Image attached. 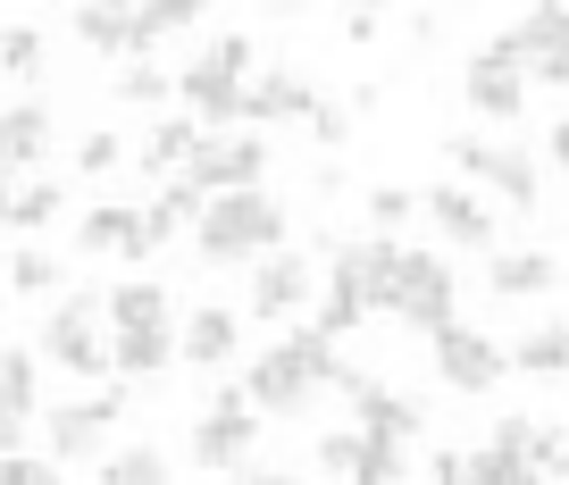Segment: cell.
<instances>
[{
    "instance_id": "11",
    "label": "cell",
    "mask_w": 569,
    "mask_h": 485,
    "mask_svg": "<svg viewBox=\"0 0 569 485\" xmlns=\"http://www.w3.org/2000/svg\"><path fill=\"white\" fill-rule=\"evenodd\" d=\"M461 101L478 109L486 127H519V118H528V68H519V59L478 51V59L461 68Z\"/></svg>"
},
{
    "instance_id": "36",
    "label": "cell",
    "mask_w": 569,
    "mask_h": 485,
    "mask_svg": "<svg viewBox=\"0 0 569 485\" xmlns=\"http://www.w3.org/2000/svg\"><path fill=\"white\" fill-rule=\"evenodd\" d=\"M118 160H126V134L118 127H92L84 143H76V176H118Z\"/></svg>"
},
{
    "instance_id": "25",
    "label": "cell",
    "mask_w": 569,
    "mask_h": 485,
    "mask_svg": "<svg viewBox=\"0 0 569 485\" xmlns=\"http://www.w3.org/2000/svg\"><path fill=\"white\" fill-rule=\"evenodd\" d=\"M134 26H142V51H160V42L210 26V0H134Z\"/></svg>"
},
{
    "instance_id": "48",
    "label": "cell",
    "mask_w": 569,
    "mask_h": 485,
    "mask_svg": "<svg viewBox=\"0 0 569 485\" xmlns=\"http://www.w3.org/2000/svg\"><path fill=\"white\" fill-rule=\"evenodd\" d=\"M109 9H134V0H109Z\"/></svg>"
},
{
    "instance_id": "45",
    "label": "cell",
    "mask_w": 569,
    "mask_h": 485,
    "mask_svg": "<svg viewBox=\"0 0 569 485\" xmlns=\"http://www.w3.org/2000/svg\"><path fill=\"white\" fill-rule=\"evenodd\" d=\"M545 160H552V168H569V118H561V127L545 134Z\"/></svg>"
},
{
    "instance_id": "42",
    "label": "cell",
    "mask_w": 569,
    "mask_h": 485,
    "mask_svg": "<svg viewBox=\"0 0 569 485\" xmlns=\"http://www.w3.org/2000/svg\"><path fill=\"white\" fill-rule=\"evenodd\" d=\"M26 444V411H9V402H0V452H18Z\"/></svg>"
},
{
    "instance_id": "31",
    "label": "cell",
    "mask_w": 569,
    "mask_h": 485,
    "mask_svg": "<svg viewBox=\"0 0 569 485\" xmlns=\"http://www.w3.org/2000/svg\"><path fill=\"white\" fill-rule=\"evenodd\" d=\"M168 92H177L168 68H151V59H118V101L126 109H151V101H168Z\"/></svg>"
},
{
    "instance_id": "18",
    "label": "cell",
    "mask_w": 569,
    "mask_h": 485,
    "mask_svg": "<svg viewBox=\"0 0 569 485\" xmlns=\"http://www.w3.org/2000/svg\"><path fill=\"white\" fill-rule=\"evenodd\" d=\"M319 109V84L293 68H260L243 84V127H284V118H310Z\"/></svg>"
},
{
    "instance_id": "37",
    "label": "cell",
    "mask_w": 569,
    "mask_h": 485,
    "mask_svg": "<svg viewBox=\"0 0 569 485\" xmlns=\"http://www.w3.org/2000/svg\"><path fill=\"white\" fill-rule=\"evenodd\" d=\"M302 127H310V143H319V151H343V143H352V101H319Z\"/></svg>"
},
{
    "instance_id": "35",
    "label": "cell",
    "mask_w": 569,
    "mask_h": 485,
    "mask_svg": "<svg viewBox=\"0 0 569 485\" xmlns=\"http://www.w3.org/2000/svg\"><path fill=\"white\" fill-rule=\"evenodd\" d=\"M410 218H427V201H419V193H402V184H369V226L402 234Z\"/></svg>"
},
{
    "instance_id": "10",
    "label": "cell",
    "mask_w": 569,
    "mask_h": 485,
    "mask_svg": "<svg viewBox=\"0 0 569 485\" xmlns=\"http://www.w3.org/2000/svg\"><path fill=\"white\" fill-rule=\"evenodd\" d=\"M445 160L461 168V176L495 184V193L511 201V210H536V193H545V184H536V160H528L519 143H486V134H452V143H445Z\"/></svg>"
},
{
    "instance_id": "15",
    "label": "cell",
    "mask_w": 569,
    "mask_h": 485,
    "mask_svg": "<svg viewBox=\"0 0 569 485\" xmlns=\"http://www.w3.org/2000/svg\"><path fill=\"white\" fill-rule=\"evenodd\" d=\"M243 84H251V75H234V68H218V59H210V51H201V59H193V68H184V75H177V101H184V109H193L201 127H243Z\"/></svg>"
},
{
    "instance_id": "34",
    "label": "cell",
    "mask_w": 569,
    "mask_h": 485,
    "mask_svg": "<svg viewBox=\"0 0 569 485\" xmlns=\"http://www.w3.org/2000/svg\"><path fill=\"white\" fill-rule=\"evenodd\" d=\"M9 293H26V302H34V293H59V252L26 243V252L9 260Z\"/></svg>"
},
{
    "instance_id": "46",
    "label": "cell",
    "mask_w": 569,
    "mask_h": 485,
    "mask_svg": "<svg viewBox=\"0 0 569 485\" xmlns=\"http://www.w3.org/2000/svg\"><path fill=\"white\" fill-rule=\"evenodd\" d=\"M9 201H18V184H9V168H0V226H9Z\"/></svg>"
},
{
    "instance_id": "6",
    "label": "cell",
    "mask_w": 569,
    "mask_h": 485,
    "mask_svg": "<svg viewBox=\"0 0 569 485\" xmlns=\"http://www.w3.org/2000/svg\"><path fill=\"white\" fill-rule=\"evenodd\" d=\"M319 385H327V377H319V368H310L302 352H293V335H284V343H268L260 360H243V394L260 402L268 418H310V402H319Z\"/></svg>"
},
{
    "instance_id": "4",
    "label": "cell",
    "mask_w": 569,
    "mask_h": 485,
    "mask_svg": "<svg viewBox=\"0 0 569 485\" xmlns=\"http://www.w3.org/2000/svg\"><path fill=\"white\" fill-rule=\"evenodd\" d=\"M118 418H126V377H101V394L59 402V411L42 418V444H51V461H59V468H84Z\"/></svg>"
},
{
    "instance_id": "41",
    "label": "cell",
    "mask_w": 569,
    "mask_h": 485,
    "mask_svg": "<svg viewBox=\"0 0 569 485\" xmlns=\"http://www.w3.org/2000/svg\"><path fill=\"white\" fill-rule=\"evenodd\" d=\"M427 477H436V485H461V477H469V452H452V444L427 452Z\"/></svg>"
},
{
    "instance_id": "44",
    "label": "cell",
    "mask_w": 569,
    "mask_h": 485,
    "mask_svg": "<svg viewBox=\"0 0 569 485\" xmlns=\"http://www.w3.org/2000/svg\"><path fill=\"white\" fill-rule=\"evenodd\" d=\"M343 42H377V9H352V18H343Z\"/></svg>"
},
{
    "instance_id": "8",
    "label": "cell",
    "mask_w": 569,
    "mask_h": 485,
    "mask_svg": "<svg viewBox=\"0 0 569 485\" xmlns=\"http://www.w3.org/2000/svg\"><path fill=\"white\" fill-rule=\"evenodd\" d=\"M436 385H445V394H495L502 377H511V352H502L495 335H478V326H436Z\"/></svg>"
},
{
    "instance_id": "16",
    "label": "cell",
    "mask_w": 569,
    "mask_h": 485,
    "mask_svg": "<svg viewBox=\"0 0 569 485\" xmlns=\"http://www.w3.org/2000/svg\"><path fill=\"white\" fill-rule=\"evenodd\" d=\"M76 252H118L126 269H142V260L160 252V234H151V218H142V210L101 201V210H84V226H76Z\"/></svg>"
},
{
    "instance_id": "20",
    "label": "cell",
    "mask_w": 569,
    "mask_h": 485,
    "mask_svg": "<svg viewBox=\"0 0 569 485\" xmlns=\"http://www.w3.org/2000/svg\"><path fill=\"white\" fill-rule=\"evenodd\" d=\"M210 134H218V127H201L193 109L177 101V109H168V118H160V127L142 134V168H151V176H177V168H193V151L210 143Z\"/></svg>"
},
{
    "instance_id": "5",
    "label": "cell",
    "mask_w": 569,
    "mask_h": 485,
    "mask_svg": "<svg viewBox=\"0 0 569 485\" xmlns=\"http://www.w3.org/2000/svg\"><path fill=\"white\" fill-rule=\"evenodd\" d=\"M393 319L436 335V326L461 319V276H452L445 252H402V276H393Z\"/></svg>"
},
{
    "instance_id": "14",
    "label": "cell",
    "mask_w": 569,
    "mask_h": 485,
    "mask_svg": "<svg viewBox=\"0 0 569 485\" xmlns=\"http://www.w3.org/2000/svg\"><path fill=\"white\" fill-rule=\"evenodd\" d=\"M419 201H427V226L445 234V243H461V252H495V210H486L461 176H436Z\"/></svg>"
},
{
    "instance_id": "19",
    "label": "cell",
    "mask_w": 569,
    "mask_h": 485,
    "mask_svg": "<svg viewBox=\"0 0 569 485\" xmlns=\"http://www.w3.org/2000/svg\"><path fill=\"white\" fill-rule=\"evenodd\" d=\"M552 285H561V260L536 252V243H511V252L486 260V293H495V302H545Z\"/></svg>"
},
{
    "instance_id": "33",
    "label": "cell",
    "mask_w": 569,
    "mask_h": 485,
    "mask_svg": "<svg viewBox=\"0 0 569 485\" xmlns=\"http://www.w3.org/2000/svg\"><path fill=\"white\" fill-rule=\"evenodd\" d=\"M393 477H402V435L360 427V485H393Z\"/></svg>"
},
{
    "instance_id": "29",
    "label": "cell",
    "mask_w": 569,
    "mask_h": 485,
    "mask_svg": "<svg viewBox=\"0 0 569 485\" xmlns=\"http://www.w3.org/2000/svg\"><path fill=\"white\" fill-rule=\"evenodd\" d=\"M168 477H177V461L160 444H126V452L101 461V485H168Z\"/></svg>"
},
{
    "instance_id": "24",
    "label": "cell",
    "mask_w": 569,
    "mask_h": 485,
    "mask_svg": "<svg viewBox=\"0 0 569 485\" xmlns=\"http://www.w3.org/2000/svg\"><path fill=\"white\" fill-rule=\"evenodd\" d=\"M352 418H360V427H386V435H402V444H410V435H427V402L393 394V385H377V377L352 394Z\"/></svg>"
},
{
    "instance_id": "47",
    "label": "cell",
    "mask_w": 569,
    "mask_h": 485,
    "mask_svg": "<svg viewBox=\"0 0 569 485\" xmlns=\"http://www.w3.org/2000/svg\"><path fill=\"white\" fill-rule=\"evenodd\" d=\"M352 9H386V0H352Z\"/></svg>"
},
{
    "instance_id": "43",
    "label": "cell",
    "mask_w": 569,
    "mask_h": 485,
    "mask_svg": "<svg viewBox=\"0 0 569 485\" xmlns=\"http://www.w3.org/2000/svg\"><path fill=\"white\" fill-rule=\"evenodd\" d=\"M536 84H569V42H561L552 59H536Z\"/></svg>"
},
{
    "instance_id": "23",
    "label": "cell",
    "mask_w": 569,
    "mask_h": 485,
    "mask_svg": "<svg viewBox=\"0 0 569 485\" xmlns=\"http://www.w3.org/2000/svg\"><path fill=\"white\" fill-rule=\"evenodd\" d=\"M177 319H184L177 293L151 285V276H118L109 285V326H177Z\"/></svg>"
},
{
    "instance_id": "1",
    "label": "cell",
    "mask_w": 569,
    "mask_h": 485,
    "mask_svg": "<svg viewBox=\"0 0 569 485\" xmlns=\"http://www.w3.org/2000/svg\"><path fill=\"white\" fill-rule=\"evenodd\" d=\"M284 234H293L284 201L268 184H243V193H210V210L193 226V252H201V269H251L260 252H277Z\"/></svg>"
},
{
    "instance_id": "27",
    "label": "cell",
    "mask_w": 569,
    "mask_h": 485,
    "mask_svg": "<svg viewBox=\"0 0 569 485\" xmlns=\"http://www.w3.org/2000/svg\"><path fill=\"white\" fill-rule=\"evenodd\" d=\"M42 68H51V34L42 26H0V75L9 84H42Z\"/></svg>"
},
{
    "instance_id": "40",
    "label": "cell",
    "mask_w": 569,
    "mask_h": 485,
    "mask_svg": "<svg viewBox=\"0 0 569 485\" xmlns=\"http://www.w3.org/2000/svg\"><path fill=\"white\" fill-rule=\"evenodd\" d=\"M528 452H536V477H569V435L561 427H536Z\"/></svg>"
},
{
    "instance_id": "12",
    "label": "cell",
    "mask_w": 569,
    "mask_h": 485,
    "mask_svg": "<svg viewBox=\"0 0 569 485\" xmlns=\"http://www.w3.org/2000/svg\"><path fill=\"white\" fill-rule=\"evenodd\" d=\"M243 319H251V310H227V302H193V310L177 319L184 368H234V360H243Z\"/></svg>"
},
{
    "instance_id": "38",
    "label": "cell",
    "mask_w": 569,
    "mask_h": 485,
    "mask_svg": "<svg viewBox=\"0 0 569 485\" xmlns=\"http://www.w3.org/2000/svg\"><path fill=\"white\" fill-rule=\"evenodd\" d=\"M210 59L234 75H260V34H243V26H227V34H210Z\"/></svg>"
},
{
    "instance_id": "3",
    "label": "cell",
    "mask_w": 569,
    "mask_h": 485,
    "mask_svg": "<svg viewBox=\"0 0 569 485\" xmlns=\"http://www.w3.org/2000/svg\"><path fill=\"white\" fill-rule=\"evenodd\" d=\"M260 402L243 394V377L218 385V402L193 418V468H210V477H243L251 461H260Z\"/></svg>"
},
{
    "instance_id": "26",
    "label": "cell",
    "mask_w": 569,
    "mask_h": 485,
    "mask_svg": "<svg viewBox=\"0 0 569 485\" xmlns=\"http://www.w3.org/2000/svg\"><path fill=\"white\" fill-rule=\"evenodd\" d=\"M59 210H68V184H59L51 168H34V176L18 184V201H9V226H18V234H42V226H59Z\"/></svg>"
},
{
    "instance_id": "9",
    "label": "cell",
    "mask_w": 569,
    "mask_h": 485,
    "mask_svg": "<svg viewBox=\"0 0 569 485\" xmlns=\"http://www.w3.org/2000/svg\"><path fill=\"white\" fill-rule=\"evenodd\" d=\"M268 168H277L268 134L243 127V134H210V143L193 151V168H177V176H193L201 193H243V184H268Z\"/></svg>"
},
{
    "instance_id": "13",
    "label": "cell",
    "mask_w": 569,
    "mask_h": 485,
    "mask_svg": "<svg viewBox=\"0 0 569 485\" xmlns=\"http://www.w3.org/2000/svg\"><path fill=\"white\" fill-rule=\"evenodd\" d=\"M51 143H59V118H51V101H34V84H26L18 101H0V168H9V176L42 168Z\"/></svg>"
},
{
    "instance_id": "21",
    "label": "cell",
    "mask_w": 569,
    "mask_h": 485,
    "mask_svg": "<svg viewBox=\"0 0 569 485\" xmlns=\"http://www.w3.org/2000/svg\"><path fill=\"white\" fill-rule=\"evenodd\" d=\"M76 42H84L92 59H151L134 9H109V0H84V9H76Z\"/></svg>"
},
{
    "instance_id": "39",
    "label": "cell",
    "mask_w": 569,
    "mask_h": 485,
    "mask_svg": "<svg viewBox=\"0 0 569 485\" xmlns=\"http://www.w3.org/2000/svg\"><path fill=\"white\" fill-rule=\"evenodd\" d=\"M59 461H42V452H0V485H51Z\"/></svg>"
},
{
    "instance_id": "28",
    "label": "cell",
    "mask_w": 569,
    "mask_h": 485,
    "mask_svg": "<svg viewBox=\"0 0 569 485\" xmlns=\"http://www.w3.org/2000/svg\"><path fill=\"white\" fill-rule=\"evenodd\" d=\"M0 402H9V411H26V418L42 411V352L0 343Z\"/></svg>"
},
{
    "instance_id": "30",
    "label": "cell",
    "mask_w": 569,
    "mask_h": 485,
    "mask_svg": "<svg viewBox=\"0 0 569 485\" xmlns=\"http://www.w3.org/2000/svg\"><path fill=\"white\" fill-rule=\"evenodd\" d=\"M536 477V461L519 444H495V435H486L478 452H469V485H528Z\"/></svg>"
},
{
    "instance_id": "17",
    "label": "cell",
    "mask_w": 569,
    "mask_h": 485,
    "mask_svg": "<svg viewBox=\"0 0 569 485\" xmlns=\"http://www.w3.org/2000/svg\"><path fill=\"white\" fill-rule=\"evenodd\" d=\"M109 360H118L126 385H160L184 360V343H177V326H109Z\"/></svg>"
},
{
    "instance_id": "7",
    "label": "cell",
    "mask_w": 569,
    "mask_h": 485,
    "mask_svg": "<svg viewBox=\"0 0 569 485\" xmlns=\"http://www.w3.org/2000/svg\"><path fill=\"white\" fill-rule=\"evenodd\" d=\"M310 302H319V260H310V252H284V243H277V252L251 260V293H243V310H251L260 326L302 319Z\"/></svg>"
},
{
    "instance_id": "32",
    "label": "cell",
    "mask_w": 569,
    "mask_h": 485,
    "mask_svg": "<svg viewBox=\"0 0 569 485\" xmlns=\"http://www.w3.org/2000/svg\"><path fill=\"white\" fill-rule=\"evenodd\" d=\"M310 468H319V477H360V418L352 427H327L319 444H310Z\"/></svg>"
},
{
    "instance_id": "22",
    "label": "cell",
    "mask_w": 569,
    "mask_h": 485,
    "mask_svg": "<svg viewBox=\"0 0 569 485\" xmlns=\"http://www.w3.org/2000/svg\"><path fill=\"white\" fill-rule=\"evenodd\" d=\"M511 368L536 377V385H561L569 377V319H536L528 335L511 343Z\"/></svg>"
},
{
    "instance_id": "2",
    "label": "cell",
    "mask_w": 569,
    "mask_h": 485,
    "mask_svg": "<svg viewBox=\"0 0 569 485\" xmlns=\"http://www.w3.org/2000/svg\"><path fill=\"white\" fill-rule=\"evenodd\" d=\"M42 360H59V377H118L109 360V293H59V310L42 319Z\"/></svg>"
}]
</instances>
